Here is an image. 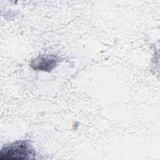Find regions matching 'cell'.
Instances as JSON below:
<instances>
[{
  "mask_svg": "<svg viewBox=\"0 0 160 160\" xmlns=\"http://www.w3.org/2000/svg\"><path fill=\"white\" fill-rule=\"evenodd\" d=\"M35 152L28 140H19L4 146L0 151L1 160L33 159Z\"/></svg>",
  "mask_w": 160,
  "mask_h": 160,
  "instance_id": "cell-1",
  "label": "cell"
},
{
  "mask_svg": "<svg viewBox=\"0 0 160 160\" xmlns=\"http://www.w3.org/2000/svg\"><path fill=\"white\" fill-rule=\"evenodd\" d=\"M60 62V58L54 54L39 55L30 62L32 68L38 71L51 72Z\"/></svg>",
  "mask_w": 160,
  "mask_h": 160,
  "instance_id": "cell-2",
  "label": "cell"
}]
</instances>
